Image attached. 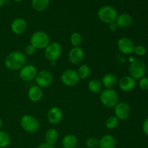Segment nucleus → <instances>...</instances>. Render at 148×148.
<instances>
[{
  "label": "nucleus",
  "instance_id": "1",
  "mask_svg": "<svg viewBox=\"0 0 148 148\" xmlns=\"http://www.w3.org/2000/svg\"><path fill=\"white\" fill-rule=\"evenodd\" d=\"M26 56L20 51H14L9 53L4 59V65L11 71H20L26 64Z\"/></svg>",
  "mask_w": 148,
  "mask_h": 148
},
{
  "label": "nucleus",
  "instance_id": "2",
  "mask_svg": "<svg viewBox=\"0 0 148 148\" xmlns=\"http://www.w3.org/2000/svg\"><path fill=\"white\" fill-rule=\"evenodd\" d=\"M99 95L100 101L106 108H114L119 103V95L114 89L103 90Z\"/></svg>",
  "mask_w": 148,
  "mask_h": 148
},
{
  "label": "nucleus",
  "instance_id": "3",
  "mask_svg": "<svg viewBox=\"0 0 148 148\" xmlns=\"http://www.w3.org/2000/svg\"><path fill=\"white\" fill-rule=\"evenodd\" d=\"M21 128L30 134L36 133L40 128V122L36 117L30 114H25L20 120Z\"/></svg>",
  "mask_w": 148,
  "mask_h": 148
},
{
  "label": "nucleus",
  "instance_id": "4",
  "mask_svg": "<svg viewBox=\"0 0 148 148\" xmlns=\"http://www.w3.org/2000/svg\"><path fill=\"white\" fill-rule=\"evenodd\" d=\"M97 14L101 22L108 25L116 21L118 12L113 6L104 5L98 10Z\"/></svg>",
  "mask_w": 148,
  "mask_h": 148
},
{
  "label": "nucleus",
  "instance_id": "5",
  "mask_svg": "<svg viewBox=\"0 0 148 148\" xmlns=\"http://www.w3.org/2000/svg\"><path fill=\"white\" fill-rule=\"evenodd\" d=\"M50 43V37L44 31H36L30 38V44L36 49H45Z\"/></svg>",
  "mask_w": 148,
  "mask_h": 148
},
{
  "label": "nucleus",
  "instance_id": "6",
  "mask_svg": "<svg viewBox=\"0 0 148 148\" xmlns=\"http://www.w3.org/2000/svg\"><path fill=\"white\" fill-rule=\"evenodd\" d=\"M62 53V45L59 42H50L45 49L44 54L50 63H56Z\"/></svg>",
  "mask_w": 148,
  "mask_h": 148
},
{
  "label": "nucleus",
  "instance_id": "7",
  "mask_svg": "<svg viewBox=\"0 0 148 148\" xmlns=\"http://www.w3.org/2000/svg\"><path fill=\"white\" fill-rule=\"evenodd\" d=\"M146 65L143 61L136 60L133 63H130L129 66L130 76L134 79H140L144 77L146 74Z\"/></svg>",
  "mask_w": 148,
  "mask_h": 148
},
{
  "label": "nucleus",
  "instance_id": "8",
  "mask_svg": "<svg viewBox=\"0 0 148 148\" xmlns=\"http://www.w3.org/2000/svg\"><path fill=\"white\" fill-rule=\"evenodd\" d=\"M60 79L62 83L67 87L76 86L80 81L77 71L72 69H68L64 71L61 75Z\"/></svg>",
  "mask_w": 148,
  "mask_h": 148
},
{
  "label": "nucleus",
  "instance_id": "9",
  "mask_svg": "<svg viewBox=\"0 0 148 148\" xmlns=\"http://www.w3.org/2000/svg\"><path fill=\"white\" fill-rule=\"evenodd\" d=\"M53 77L52 74L49 71L45 69L38 72L35 78L36 85L40 87L42 89L49 88L53 82Z\"/></svg>",
  "mask_w": 148,
  "mask_h": 148
},
{
  "label": "nucleus",
  "instance_id": "10",
  "mask_svg": "<svg viewBox=\"0 0 148 148\" xmlns=\"http://www.w3.org/2000/svg\"><path fill=\"white\" fill-rule=\"evenodd\" d=\"M114 108V116L119 121L127 119L131 114V107L127 102H119Z\"/></svg>",
  "mask_w": 148,
  "mask_h": 148
},
{
  "label": "nucleus",
  "instance_id": "11",
  "mask_svg": "<svg viewBox=\"0 0 148 148\" xmlns=\"http://www.w3.org/2000/svg\"><path fill=\"white\" fill-rule=\"evenodd\" d=\"M117 48L121 53L124 55H131L134 51V43L128 37H121L117 41Z\"/></svg>",
  "mask_w": 148,
  "mask_h": 148
},
{
  "label": "nucleus",
  "instance_id": "12",
  "mask_svg": "<svg viewBox=\"0 0 148 148\" xmlns=\"http://www.w3.org/2000/svg\"><path fill=\"white\" fill-rule=\"evenodd\" d=\"M38 70L33 64H25L19 71V76L25 82H30L36 78Z\"/></svg>",
  "mask_w": 148,
  "mask_h": 148
},
{
  "label": "nucleus",
  "instance_id": "13",
  "mask_svg": "<svg viewBox=\"0 0 148 148\" xmlns=\"http://www.w3.org/2000/svg\"><path fill=\"white\" fill-rule=\"evenodd\" d=\"M85 51L80 46L72 47L69 50V53H68V58H69V62L74 65L80 64L85 59Z\"/></svg>",
  "mask_w": 148,
  "mask_h": 148
},
{
  "label": "nucleus",
  "instance_id": "14",
  "mask_svg": "<svg viewBox=\"0 0 148 148\" xmlns=\"http://www.w3.org/2000/svg\"><path fill=\"white\" fill-rule=\"evenodd\" d=\"M47 120L50 124L56 125L62 122L63 119V112L62 109L57 106H53L49 108L46 114Z\"/></svg>",
  "mask_w": 148,
  "mask_h": 148
},
{
  "label": "nucleus",
  "instance_id": "15",
  "mask_svg": "<svg viewBox=\"0 0 148 148\" xmlns=\"http://www.w3.org/2000/svg\"><path fill=\"white\" fill-rule=\"evenodd\" d=\"M119 89L123 92H131L136 87V80L130 75L122 77L118 82Z\"/></svg>",
  "mask_w": 148,
  "mask_h": 148
},
{
  "label": "nucleus",
  "instance_id": "16",
  "mask_svg": "<svg viewBox=\"0 0 148 148\" xmlns=\"http://www.w3.org/2000/svg\"><path fill=\"white\" fill-rule=\"evenodd\" d=\"M12 32L16 35H22L26 31L27 28V23L25 19L18 17L12 22L10 25Z\"/></svg>",
  "mask_w": 148,
  "mask_h": 148
},
{
  "label": "nucleus",
  "instance_id": "17",
  "mask_svg": "<svg viewBox=\"0 0 148 148\" xmlns=\"http://www.w3.org/2000/svg\"><path fill=\"white\" fill-rule=\"evenodd\" d=\"M43 90L38 85H34L30 87L27 90V97L29 100L33 103L40 101L43 98Z\"/></svg>",
  "mask_w": 148,
  "mask_h": 148
},
{
  "label": "nucleus",
  "instance_id": "18",
  "mask_svg": "<svg viewBox=\"0 0 148 148\" xmlns=\"http://www.w3.org/2000/svg\"><path fill=\"white\" fill-rule=\"evenodd\" d=\"M103 87L106 89H114L118 84V79L113 73H106L103 76L101 79Z\"/></svg>",
  "mask_w": 148,
  "mask_h": 148
},
{
  "label": "nucleus",
  "instance_id": "19",
  "mask_svg": "<svg viewBox=\"0 0 148 148\" xmlns=\"http://www.w3.org/2000/svg\"><path fill=\"white\" fill-rule=\"evenodd\" d=\"M116 139L112 134H105L99 139L98 148H115Z\"/></svg>",
  "mask_w": 148,
  "mask_h": 148
},
{
  "label": "nucleus",
  "instance_id": "20",
  "mask_svg": "<svg viewBox=\"0 0 148 148\" xmlns=\"http://www.w3.org/2000/svg\"><path fill=\"white\" fill-rule=\"evenodd\" d=\"M115 22L119 27L127 28L132 24L133 19L128 13H122V14H118Z\"/></svg>",
  "mask_w": 148,
  "mask_h": 148
},
{
  "label": "nucleus",
  "instance_id": "21",
  "mask_svg": "<svg viewBox=\"0 0 148 148\" xmlns=\"http://www.w3.org/2000/svg\"><path fill=\"white\" fill-rule=\"evenodd\" d=\"M45 143L51 145H54L59 140V134L57 130L54 128H50L45 133Z\"/></svg>",
  "mask_w": 148,
  "mask_h": 148
},
{
  "label": "nucleus",
  "instance_id": "22",
  "mask_svg": "<svg viewBox=\"0 0 148 148\" xmlns=\"http://www.w3.org/2000/svg\"><path fill=\"white\" fill-rule=\"evenodd\" d=\"M77 144V137L74 134H66L62 139V145L63 148H76Z\"/></svg>",
  "mask_w": 148,
  "mask_h": 148
},
{
  "label": "nucleus",
  "instance_id": "23",
  "mask_svg": "<svg viewBox=\"0 0 148 148\" xmlns=\"http://www.w3.org/2000/svg\"><path fill=\"white\" fill-rule=\"evenodd\" d=\"M88 88L92 93L100 94L103 90L102 82L98 79H92L88 82Z\"/></svg>",
  "mask_w": 148,
  "mask_h": 148
},
{
  "label": "nucleus",
  "instance_id": "24",
  "mask_svg": "<svg viewBox=\"0 0 148 148\" xmlns=\"http://www.w3.org/2000/svg\"><path fill=\"white\" fill-rule=\"evenodd\" d=\"M49 4H50V0H32L31 1L32 7L33 10L39 12L45 11L49 7Z\"/></svg>",
  "mask_w": 148,
  "mask_h": 148
},
{
  "label": "nucleus",
  "instance_id": "25",
  "mask_svg": "<svg viewBox=\"0 0 148 148\" xmlns=\"http://www.w3.org/2000/svg\"><path fill=\"white\" fill-rule=\"evenodd\" d=\"M78 75L80 79H85L90 77L91 74V69L90 66L85 64H82L79 65V68H78L77 71Z\"/></svg>",
  "mask_w": 148,
  "mask_h": 148
},
{
  "label": "nucleus",
  "instance_id": "26",
  "mask_svg": "<svg viewBox=\"0 0 148 148\" xmlns=\"http://www.w3.org/2000/svg\"><path fill=\"white\" fill-rule=\"evenodd\" d=\"M11 138L10 134L5 131L0 130V148H6L10 145Z\"/></svg>",
  "mask_w": 148,
  "mask_h": 148
},
{
  "label": "nucleus",
  "instance_id": "27",
  "mask_svg": "<svg viewBox=\"0 0 148 148\" xmlns=\"http://www.w3.org/2000/svg\"><path fill=\"white\" fill-rule=\"evenodd\" d=\"M69 40L73 47H77L81 45L82 42V36L78 32H74L71 34Z\"/></svg>",
  "mask_w": 148,
  "mask_h": 148
},
{
  "label": "nucleus",
  "instance_id": "28",
  "mask_svg": "<svg viewBox=\"0 0 148 148\" xmlns=\"http://www.w3.org/2000/svg\"><path fill=\"white\" fill-rule=\"evenodd\" d=\"M119 120L115 116H111L106 121V127L108 130H115L119 125Z\"/></svg>",
  "mask_w": 148,
  "mask_h": 148
},
{
  "label": "nucleus",
  "instance_id": "29",
  "mask_svg": "<svg viewBox=\"0 0 148 148\" xmlns=\"http://www.w3.org/2000/svg\"><path fill=\"white\" fill-rule=\"evenodd\" d=\"M85 145L88 148H98L99 145V139L96 137H88L85 142Z\"/></svg>",
  "mask_w": 148,
  "mask_h": 148
},
{
  "label": "nucleus",
  "instance_id": "30",
  "mask_svg": "<svg viewBox=\"0 0 148 148\" xmlns=\"http://www.w3.org/2000/svg\"><path fill=\"white\" fill-rule=\"evenodd\" d=\"M133 53H134V54L138 56H143L147 53V49L143 45H137V46H134Z\"/></svg>",
  "mask_w": 148,
  "mask_h": 148
},
{
  "label": "nucleus",
  "instance_id": "31",
  "mask_svg": "<svg viewBox=\"0 0 148 148\" xmlns=\"http://www.w3.org/2000/svg\"><path fill=\"white\" fill-rule=\"evenodd\" d=\"M138 85L140 89L143 90H148V77H144L139 79Z\"/></svg>",
  "mask_w": 148,
  "mask_h": 148
},
{
  "label": "nucleus",
  "instance_id": "32",
  "mask_svg": "<svg viewBox=\"0 0 148 148\" xmlns=\"http://www.w3.org/2000/svg\"><path fill=\"white\" fill-rule=\"evenodd\" d=\"M36 51V49L35 47H33L31 44H28L25 46V54L29 55V56H32V55L34 54Z\"/></svg>",
  "mask_w": 148,
  "mask_h": 148
},
{
  "label": "nucleus",
  "instance_id": "33",
  "mask_svg": "<svg viewBox=\"0 0 148 148\" xmlns=\"http://www.w3.org/2000/svg\"><path fill=\"white\" fill-rule=\"evenodd\" d=\"M143 131L146 135L148 136V117L144 120L143 123Z\"/></svg>",
  "mask_w": 148,
  "mask_h": 148
},
{
  "label": "nucleus",
  "instance_id": "34",
  "mask_svg": "<svg viewBox=\"0 0 148 148\" xmlns=\"http://www.w3.org/2000/svg\"><path fill=\"white\" fill-rule=\"evenodd\" d=\"M118 25L116 23V22H114V23H111L110 24H108V29H109L111 31H116L117 29H118Z\"/></svg>",
  "mask_w": 148,
  "mask_h": 148
},
{
  "label": "nucleus",
  "instance_id": "35",
  "mask_svg": "<svg viewBox=\"0 0 148 148\" xmlns=\"http://www.w3.org/2000/svg\"><path fill=\"white\" fill-rule=\"evenodd\" d=\"M37 148H54L53 145H49L46 143H42L40 144H39L38 145Z\"/></svg>",
  "mask_w": 148,
  "mask_h": 148
},
{
  "label": "nucleus",
  "instance_id": "36",
  "mask_svg": "<svg viewBox=\"0 0 148 148\" xmlns=\"http://www.w3.org/2000/svg\"><path fill=\"white\" fill-rule=\"evenodd\" d=\"M136 60H137V59H136V58L133 56H130L128 59V61L130 63H133V62H135Z\"/></svg>",
  "mask_w": 148,
  "mask_h": 148
},
{
  "label": "nucleus",
  "instance_id": "37",
  "mask_svg": "<svg viewBox=\"0 0 148 148\" xmlns=\"http://www.w3.org/2000/svg\"><path fill=\"white\" fill-rule=\"evenodd\" d=\"M4 4H5V0H0V8L2 7Z\"/></svg>",
  "mask_w": 148,
  "mask_h": 148
},
{
  "label": "nucleus",
  "instance_id": "38",
  "mask_svg": "<svg viewBox=\"0 0 148 148\" xmlns=\"http://www.w3.org/2000/svg\"><path fill=\"white\" fill-rule=\"evenodd\" d=\"M2 124H3L2 120H1V119L0 118V130H1V127H2Z\"/></svg>",
  "mask_w": 148,
  "mask_h": 148
},
{
  "label": "nucleus",
  "instance_id": "39",
  "mask_svg": "<svg viewBox=\"0 0 148 148\" xmlns=\"http://www.w3.org/2000/svg\"><path fill=\"white\" fill-rule=\"evenodd\" d=\"M14 1L17 3H20V2H22V1H24V0H14Z\"/></svg>",
  "mask_w": 148,
  "mask_h": 148
},
{
  "label": "nucleus",
  "instance_id": "40",
  "mask_svg": "<svg viewBox=\"0 0 148 148\" xmlns=\"http://www.w3.org/2000/svg\"></svg>",
  "mask_w": 148,
  "mask_h": 148
}]
</instances>
